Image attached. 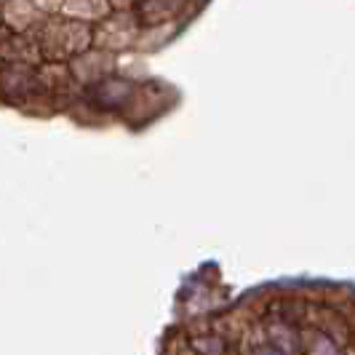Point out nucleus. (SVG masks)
Segmentation results:
<instances>
[{
    "label": "nucleus",
    "instance_id": "4",
    "mask_svg": "<svg viewBox=\"0 0 355 355\" xmlns=\"http://www.w3.org/2000/svg\"><path fill=\"white\" fill-rule=\"evenodd\" d=\"M249 355H286L284 350H278L275 345H259V347H254Z\"/></svg>",
    "mask_w": 355,
    "mask_h": 355
},
{
    "label": "nucleus",
    "instance_id": "3",
    "mask_svg": "<svg viewBox=\"0 0 355 355\" xmlns=\"http://www.w3.org/2000/svg\"><path fill=\"white\" fill-rule=\"evenodd\" d=\"M310 355H342V350L337 347V342L329 337V334H315L310 342Z\"/></svg>",
    "mask_w": 355,
    "mask_h": 355
},
{
    "label": "nucleus",
    "instance_id": "1",
    "mask_svg": "<svg viewBox=\"0 0 355 355\" xmlns=\"http://www.w3.org/2000/svg\"><path fill=\"white\" fill-rule=\"evenodd\" d=\"M267 334H270V345H275V347L284 350L286 355L297 353L300 339H297V331H294L288 323H284V320H272L270 329H267Z\"/></svg>",
    "mask_w": 355,
    "mask_h": 355
},
{
    "label": "nucleus",
    "instance_id": "2",
    "mask_svg": "<svg viewBox=\"0 0 355 355\" xmlns=\"http://www.w3.org/2000/svg\"><path fill=\"white\" fill-rule=\"evenodd\" d=\"M96 102L105 107H118L121 102H125V96L131 94V86L123 80H105L102 86H96Z\"/></svg>",
    "mask_w": 355,
    "mask_h": 355
}]
</instances>
